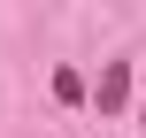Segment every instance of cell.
Segmentation results:
<instances>
[{"mask_svg": "<svg viewBox=\"0 0 146 138\" xmlns=\"http://www.w3.org/2000/svg\"><path fill=\"white\" fill-rule=\"evenodd\" d=\"M123 100H131V69L108 61V69H100V108H123Z\"/></svg>", "mask_w": 146, "mask_h": 138, "instance_id": "1", "label": "cell"}, {"mask_svg": "<svg viewBox=\"0 0 146 138\" xmlns=\"http://www.w3.org/2000/svg\"><path fill=\"white\" fill-rule=\"evenodd\" d=\"M139 131H146V115H139Z\"/></svg>", "mask_w": 146, "mask_h": 138, "instance_id": "2", "label": "cell"}]
</instances>
